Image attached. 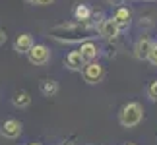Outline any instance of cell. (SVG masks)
I'll return each instance as SVG.
<instances>
[{"mask_svg": "<svg viewBox=\"0 0 157 145\" xmlns=\"http://www.w3.org/2000/svg\"><path fill=\"white\" fill-rule=\"evenodd\" d=\"M109 4H114V6H120V4H124V0H107Z\"/></svg>", "mask_w": 157, "mask_h": 145, "instance_id": "cell-18", "label": "cell"}, {"mask_svg": "<svg viewBox=\"0 0 157 145\" xmlns=\"http://www.w3.org/2000/svg\"><path fill=\"white\" fill-rule=\"evenodd\" d=\"M97 29H99V35H101V37L109 39V41H111V39H117V35L120 33V29H118L117 23H114L113 17H111V20H103L97 25Z\"/></svg>", "mask_w": 157, "mask_h": 145, "instance_id": "cell-5", "label": "cell"}, {"mask_svg": "<svg viewBox=\"0 0 157 145\" xmlns=\"http://www.w3.org/2000/svg\"><path fill=\"white\" fill-rule=\"evenodd\" d=\"M113 20H114V23L118 25V29L122 31V29H128V27H130V21H132V14H130V10H128V8H124V6H120V8H118L117 12H114Z\"/></svg>", "mask_w": 157, "mask_h": 145, "instance_id": "cell-7", "label": "cell"}, {"mask_svg": "<svg viewBox=\"0 0 157 145\" xmlns=\"http://www.w3.org/2000/svg\"><path fill=\"white\" fill-rule=\"evenodd\" d=\"M33 37L29 33H21V35H17L16 37V43H14V50H17V52H29L33 48Z\"/></svg>", "mask_w": 157, "mask_h": 145, "instance_id": "cell-10", "label": "cell"}, {"mask_svg": "<svg viewBox=\"0 0 157 145\" xmlns=\"http://www.w3.org/2000/svg\"><path fill=\"white\" fill-rule=\"evenodd\" d=\"M82 77H83V81H86V83L95 85V83H99L105 77V70H103V66H101L99 62H95V60H93V62H87L86 66H83Z\"/></svg>", "mask_w": 157, "mask_h": 145, "instance_id": "cell-2", "label": "cell"}, {"mask_svg": "<svg viewBox=\"0 0 157 145\" xmlns=\"http://www.w3.org/2000/svg\"><path fill=\"white\" fill-rule=\"evenodd\" d=\"M66 68L72 70V72H82L83 70V66H86V62H83V58H82V54L80 50H72L68 56H66Z\"/></svg>", "mask_w": 157, "mask_h": 145, "instance_id": "cell-9", "label": "cell"}, {"mask_svg": "<svg viewBox=\"0 0 157 145\" xmlns=\"http://www.w3.org/2000/svg\"><path fill=\"white\" fill-rule=\"evenodd\" d=\"M66 145H74V143H66Z\"/></svg>", "mask_w": 157, "mask_h": 145, "instance_id": "cell-21", "label": "cell"}, {"mask_svg": "<svg viewBox=\"0 0 157 145\" xmlns=\"http://www.w3.org/2000/svg\"><path fill=\"white\" fill-rule=\"evenodd\" d=\"M12 102H14L16 106H20V108H25V106H29L31 105V97H29V93L27 91H17L14 97H12Z\"/></svg>", "mask_w": 157, "mask_h": 145, "instance_id": "cell-13", "label": "cell"}, {"mask_svg": "<svg viewBox=\"0 0 157 145\" xmlns=\"http://www.w3.org/2000/svg\"><path fill=\"white\" fill-rule=\"evenodd\" d=\"M142 118H144V108L140 102H128L118 112V122L124 128H134L142 122Z\"/></svg>", "mask_w": 157, "mask_h": 145, "instance_id": "cell-1", "label": "cell"}, {"mask_svg": "<svg viewBox=\"0 0 157 145\" xmlns=\"http://www.w3.org/2000/svg\"><path fill=\"white\" fill-rule=\"evenodd\" d=\"M31 145H41V143H31Z\"/></svg>", "mask_w": 157, "mask_h": 145, "instance_id": "cell-19", "label": "cell"}, {"mask_svg": "<svg viewBox=\"0 0 157 145\" xmlns=\"http://www.w3.org/2000/svg\"><path fill=\"white\" fill-rule=\"evenodd\" d=\"M91 16H93V12L89 10V6H86V4H78L74 8V17L78 21H89Z\"/></svg>", "mask_w": 157, "mask_h": 145, "instance_id": "cell-11", "label": "cell"}, {"mask_svg": "<svg viewBox=\"0 0 157 145\" xmlns=\"http://www.w3.org/2000/svg\"><path fill=\"white\" fill-rule=\"evenodd\" d=\"M27 2L37 4V6H49V4H52V2H54V0H27Z\"/></svg>", "mask_w": 157, "mask_h": 145, "instance_id": "cell-16", "label": "cell"}, {"mask_svg": "<svg viewBox=\"0 0 157 145\" xmlns=\"http://www.w3.org/2000/svg\"><path fill=\"white\" fill-rule=\"evenodd\" d=\"M126 145H134V143H126Z\"/></svg>", "mask_w": 157, "mask_h": 145, "instance_id": "cell-20", "label": "cell"}, {"mask_svg": "<svg viewBox=\"0 0 157 145\" xmlns=\"http://www.w3.org/2000/svg\"><path fill=\"white\" fill-rule=\"evenodd\" d=\"M0 134H2L4 137H8V139H16V137H20L21 134V122L20 120H6V122L2 124V128H0Z\"/></svg>", "mask_w": 157, "mask_h": 145, "instance_id": "cell-4", "label": "cell"}, {"mask_svg": "<svg viewBox=\"0 0 157 145\" xmlns=\"http://www.w3.org/2000/svg\"><path fill=\"white\" fill-rule=\"evenodd\" d=\"M27 58H29V62L35 64V66H45L51 60V50H49V46H45V45H33V48L27 52Z\"/></svg>", "mask_w": 157, "mask_h": 145, "instance_id": "cell-3", "label": "cell"}, {"mask_svg": "<svg viewBox=\"0 0 157 145\" xmlns=\"http://www.w3.org/2000/svg\"><path fill=\"white\" fill-rule=\"evenodd\" d=\"M4 43H6V33L2 31V29H0V46H2Z\"/></svg>", "mask_w": 157, "mask_h": 145, "instance_id": "cell-17", "label": "cell"}, {"mask_svg": "<svg viewBox=\"0 0 157 145\" xmlns=\"http://www.w3.org/2000/svg\"><path fill=\"white\" fill-rule=\"evenodd\" d=\"M80 50V54H82V58H83V62H93L95 58L99 56V48H97V45L95 43H91V41H86V43H82V46L78 48Z\"/></svg>", "mask_w": 157, "mask_h": 145, "instance_id": "cell-8", "label": "cell"}, {"mask_svg": "<svg viewBox=\"0 0 157 145\" xmlns=\"http://www.w3.org/2000/svg\"><path fill=\"white\" fill-rule=\"evenodd\" d=\"M147 60H149V62H151L153 66H157V43H153V46H151V52H149Z\"/></svg>", "mask_w": 157, "mask_h": 145, "instance_id": "cell-15", "label": "cell"}, {"mask_svg": "<svg viewBox=\"0 0 157 145\" xmlns=\"http://www.w3.org/2000/svg\"><path fill=\"white\" fill-rule=\"evenodd\" d=\"M147 97H149L151 101L157 102V80L149 83V87H147Z\"/></svg>", "mask_w": 157, "mask_h": 145, "instance_id": "cell-14", "label": "cell"}, {"mask_svg": "<svg viewBox=\"0 0 157 145\" xmlns=\"http://www.w3.org/2000/svg\"><path fill=\"white\" fill-rule=\"evenodd\" d=\"M41 93L45 97H54L58 93V83L54 80H43L41 81Z\"/></svg>", "mask_w": 157, "mask_h": 145, "instance_id": "cell-12", "label": "cell"}, {"mask_svg": "<svg viewBox=\"0 0 157 145\" xmlns=\"http://www.w3.org/2000/svg\"><path fill=\"white\" fill-rule=\"evenodd\" d=\"M151 46H153V41L149 39V37H142V39H138V43L134 45V54H136V58H140V60H147L149 52H151Z\"/></svg>", "mask_w": 157, "mask_h": 145, "instance_id": "cell-6", "label": "cell"}]
</instances>
